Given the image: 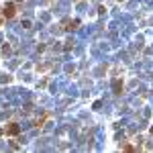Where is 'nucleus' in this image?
Instances as JSON below:
<instances>
[{
  "label": "nucleus",
  "instance_id": "nucleus-2",
  "mask_svg": "<svg viewBox=\"0 0 153 153\" xmlns=\"http://www.w3.org/2000/svg\"><path fill=\"white\" fill-rule=\"evenodd\" d=\"M19 133H21V125H16V123H8V125H6V135L16 137Z\"/></svg>",
  "mask_w": 153,
  "mask_h": 153
},
{
  "label": "nucleus",
  "instance_id": "nucleus-7",
  "mask_svg": "<svg viewBox=\"0 0 153 153\" xmlns=\"http://www.w3.org/2000/svg\"><path fill=\"white\" fill-rule=\"evenodd\" d=\"M23 27L25 29H31V21H23Z\"/></svg>",
  "mask_w": 153,
  "mask_h": 153
},
{
  "label": "nucleus",
  "instance_id": "nucleus-6",
  "mask_svg": "<svg viewBox=\"0 0 153 153\" xmlns=\"http://www.w3.org/2000/svg\"><path fill=\"white\" fill-rule=\"evenodd\" d=\"M123 151H127V153H133V151H137V149H135L133 145H125V147H123Z\"/></svg>",
  "mask_w": 153,
  "mask_h": 153
},
{
  "label": "nucleus",
  "instance_id": "nucleus-1",
  "mask_svg": "<svg viewBox=\"0 0 153 153\" xmlns=\"http://www.w3.org/2000/svg\"><path fill=\"white\" fill-rule=\"evenodd\" d=\"M16 6H14V2H8V4H4V8H2V16L4 19H12L14 14H16V10H14Z\"/></svg>",
  "mask_w": 153,
  "mask_h": 153
},
{
  "label": "nucleus",
  "instance_id": "nucleus-5",
  "mask_svg": "<svg viewBox=\"0 0 153 153\" xmlns=\"http://www.w3.org/2000/svg\"><path fill=\"white\" fill-rule=\"evenodd\" d=\"M47 118H49V114H43V117H41V118H37L35 127H43V123H45V120H47Z\"/></svg>",
  "mask_w": 153,
  "mask_h": 153
},
{
  "label": "nucleus",
  "instance_id": "nucleus-9",
  "mask_svg": "<svg viewBox=\"0 0 153 153\" xmlns=\"http://www.w3.org/2000/svg\"><path fill=\"white\" fill-rule=\"evenodd\" d=\"M16 2H23V0H16Z\"/></svg>",
  "mask_w": 153,
  "mask_h": 153
},
{
  "label": "nucleus",
  "instance_id": "nucleus-8",
  "mask_svg": "<svg viewBox=\"0 0 153 153\" xmlns=\"http://www.w3.org/2000/svg\"><path fill=\"white\" fill-rule=\"evenodd\" d=\"M2 21H4V16H0V25H2Z\"/></svg>",
  "mask_w": 153,
  "mask_h": 153
},
{
  "label": "nucleus",
  "instance_id": "nucleus-4",
  "mask_svg": "<svg viewBox=\"0 0 153 153\" xmlns=\"http://www.w3.org/2000/svg\"><path fill=\"white\" fill-rule=\"evenodd\" d=\"M112 90H114V94H120V90H123L120 80H114V82H112Z\"/></svg>",
  "mask_w": 153,
  "mask_h": 153
},
{
  "label": "nucleus",
  "instance_id": "nucleus-3",
  "mask_svg": "<svg viewBox=\"0 0 153 153\" xmlns=\"http://www.w3.org/2000/svg\"><path fill=\"white\" fill-rule=\"evenodd\" d=\"M65 25H68V27H65L68 31H76V29L80 27V21H78V19H74V21H68Z\"/></svg>",
  "mask_w": 153,
  "mask_h": 153
}]
</instances>
